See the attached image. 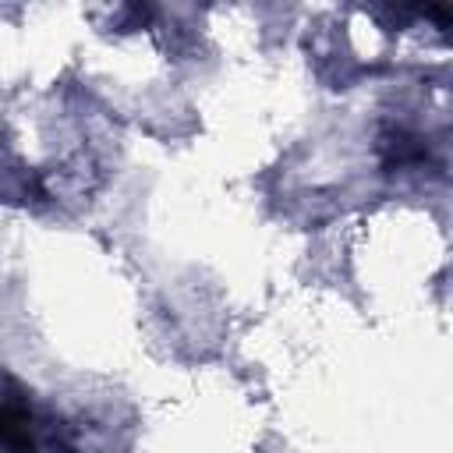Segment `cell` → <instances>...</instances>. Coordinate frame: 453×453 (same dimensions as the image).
Wrapping results in <instances>:
<instances>
[{
    "instance_id": "6da1fadb",
    "label": "cell",
    "mask_w": 453,
    "mask_h": 453,
    "mask_svg": "<svg viewBox=\"0 0 453 453\" xmlns=\"http://www.w3.org/2000/svg\"><path fill=\"white\" fill-rule=\"evenodd\" d=\"M0 453H74L60 418L42 414L25 389L0 393Z\"/></svg>"
}]
</instances>
